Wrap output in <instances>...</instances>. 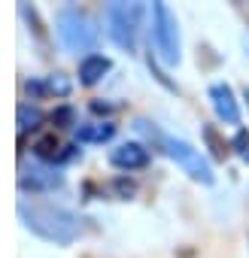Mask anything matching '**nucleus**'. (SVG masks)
Returning a JSON list of instances; mask_svg holds the SVG:
<instances>
[{"label": "nucleus", "mask_w": 249, "mask_h": 258, "mask_svg": "<svg viewBox=\"0 0 249 258\" xmlns=\"http://www.w3.org/2000/svg\"><path fill=\"white\" fill-rule=\"evenodd\" d=\"M234 149H237L240 155H246V158H249V134H246V131H240V134L234 137Z\"/></svg>", "instance_id": "dca6fc26"}, {"label": "nucleus", "mask_w": 249, "mask_h": 258, "mask_svg": "<svg viewBox=\"0 0 249 258\" xmlns=\"http://www.w3.org/2000/svg\"><path fill=\"white\" fill-rule=\"evenodd\" d=\"M58 37L70 52H91L97 46L94 22L79 10H61L58 16Z\"/></svg>", "instance_id": "7ed1b4c3"}, {"label": "nucleus", "mask_w": 249, "mask_h": 258, "mask_svg": "<svg viewBox=\"0 0 249 258\" xmlns=\"http://www.w3.org/2000/svg\"><path fill=\"white\" fill-rule=\"evenodd\" d=\"M43 121V112L37 109V106H19V131L25 134V131H31V127H37Z\"/></svg>", "instance_id": "f8f14e48"}, {"label": "nucleus", "mask_w": 249, "mask_h": 258, "mask_svg": "<svg viewBox=\"0 0 249 258\" xmlns=\"http://www.w3.org/2000/svg\"><path fill=\"white\" fill-rule=\"evenodd\" d=\"M28 88L37 91V94H58V97H67V94H70V82H67L61 73L49 76L46 82H34V85H28Z\"/></svg>", "instance_id": "9d476101"}, {"label": "nucleus", "mask_w": 249, "mask_h": 258, "mask_svg": "<svg viewBox=\"0 0 249 258\" xmlns=\"http://www.w3.org/2000/svg\"><path fill=\"white\" fill-rule=\"evenodd\" d=\"M91 112H97V115H109V112H112V106H109V103L94 100V103H91Z\"/></svg>", "instance_id": "f3484780"}, {"label": "nucleus", "mask_w": 249, "mask_h": 258, "mask_svg": "<svg viewBox=\"0 0 249 258\" xmlns=\"http://www.w3.org/2000/svg\"><path fill=\"white\" fill-rule=\"evenodd\" d=\"M115 191H118L121 198H131V195L137 191V185H134L131 179H115Z\"/></svg>", "instance_id": "2eb2a0df"}, {"label": "nucleus", "mask_w": 249, "mask_h": 258, "mask_svg": "<svg viewBox=\"0 0 249 258\" xmlns=\"http://www.w3.org/2000/svg\"><path fill=\"white\" fill-rule=\"evenodd\" d=\"M112 61L106 55H85L82 64H79V82L82 85H97L103 73H109Z\"/></svg>", "instance_id": "6e6552de"}, {"label": "nucleus", "mask_w": 249, "mask_h": 258, "mask_svg": "<svg viewBox=\"0 0 249 258\" xmlns=\"http://www.w3.org/2000/svg\"><path fill=\"white\" fill-rule=\"evenodd\" d=\"M112 134H115V127L109 121H103V124H85V127H79L76 140L79 143H106Z\"/></svg>", "instance_id": "1a4fd4ad"}, {"label": "nucleus", "mask_w": 249, "mask_h": 258, "mask_svg": "<svg viewBox=\"0 0 249 258\" xmlns=\"http://www.w3.org/2000/svg\"><path fill=\"white\" fill-rule=\"evenodd\" d=\"M25 225L31 231H37L40 237L52 240V243H70L76 237V219L64 210H55V207H31V213L25 207H19Z\"/></svg>", "instance_id": "f257e3e1"}, {"label": "nucleus", "mask_w": 249, "mask_h": 258, "mask_svg": "<svg viewBox=\"0 0 249 258\" xmlns=\"http://www.w3.org/2000/svg\"><path fill=\"white\" fill-rule=\"evenodd\" d=\"M204 140L210 143V149H213V155H216V158H225V143L219 140V134H216V127H213V124H207V127H204Z\"/></svg>", "instance_id": "ddd939ff"}, {"label": "nucleus", "mask_w": 249, "mask_h": 258, "mask_svg": "<svg viewBox=\"0 0 249 258\" xmlns=\"http://www.w3.org/2000/svg\"><path fill=\"white\" fill-rule=\"evenodd\" d=\"M34 152H37V158H43V161H61V143H58V137L55 134H46V137H40L37 143H34Z\"/></svg>", "instance_id": "9b49d317"}, {"label": "nucleus", "mask_w": 249, "mask_h": 258, "mask_svg": "<svg viewBox=\"0 0 249 258\" xmlns=\"http://www.w3.org/2000/svg\"><path fill=\"white\" fill-rule=\"evenodd\" d=\"M152 37L164 64H179V25L167 4H152Z\"/></svg>", "instance_id": "20e7f679"}, {"label": "nucleus", "mask_w": 249, "mask_h": 258, "mask_svg": "<svg viewBox=\"0 0 249 258\" xmlns=\"http://www.w3.org/2000/svg\"><path fill=\"white\" fill-rule=\"evenodd\" d=\"M143 4H109L106 10V31L109 40L125 49L134 52L137 49V31H140V19H143Z\"/></svg>", "instance_id": "f03ea898"}, {"label": "nucleus", "mask_w": 249, "mask_h": 258, "mask_svg": "<svg viewBox=\"0 0 249 258\" xmlns=\"http://www.w3.org/2000/svg\"><path fill=\"white\" fill-rule=\"evenodd\" d=\"M73 115H76L73 106H58V109L52 112V121H55L58 127H70V124H73Z\"/></svg>", "instance_id": "4468645a"}, {"label": "nucleus", "mask_w": 249, "mask_h": 258, "mask_svg": "<svg viewBox=\"0 0 249 258\" xmlns=\"http://www.w3.org/2000/svg\"><path fill=\"white\" fill-rule=\"evenodd\" d=\"M210 100H213V109H216V115H219L222 121H228V124H237V121H240V106H237V100H234L231 85H225V82L210 85Z\"/></svg>", "instance_id": "423d86ee"}, {"label": "nucleus", "mask_w": 249, "mask_h": 258, "mask_svg": "<svg viewBox=\"0 0 249 258\" xmlns=\"http://www.w3.org/2000/svg\"><path fill=\"white\" fill-rule=\"evenodd\" d=\"M161 146H164V152L192 176V179H198V182H204V185H213V167H210V161L192 146V143H185V140H176V137H161Z\"/></svg>", "instance_id": "39448f33"}, {"label": "nucleus", "mask_w": 249, "mask_h": 258, "mask_svg": "<svg viewBox=\"0 0 249 258\" xmlns=\"http://www.w3.org/2000/svg\"><path fill=\"white\" fill-rule=\"evenodd\" d=\"M109 164L121 167V170H137L149 164V149H143L140 143H121L118 149L109 152Z\"/></svg>", "instance_id": "0eeeda50"}]
</instances>
